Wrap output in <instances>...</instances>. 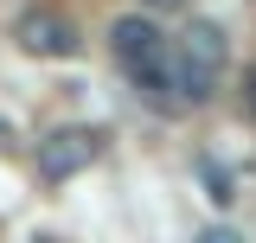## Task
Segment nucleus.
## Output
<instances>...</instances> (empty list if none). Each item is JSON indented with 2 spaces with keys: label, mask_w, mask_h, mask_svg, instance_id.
<instances>
[{
  "label": "nucleus",
  "mask_w": 256,
  "mask_h": 243,
  "mask_svg": "<svg viewBox=\"0 0 256 243\" xmlns=\"http://www.w3.org/2000/svg\"><path fill=\"white\" fill-rule=\"evenodd\" d=\"M224 58H230L224 26L192 20V26L173 38V96H180V102H205V96H212V84L224 77Z\"/></svg>",
  "instance_id": "2"
},
{
  "label": "nucleus",
  "mask_w": 256,
  "mask_h": 243,
  "mask_svg": "<svg viewBox=\"0 0 256 243\" xmlns=\"http://www.w3.org/2000/svg\"><path fill=\"white\" fill-rule=\"evenodd\" d=\"M13 38H20V52H32V58H77V52H84V32L70 26L64 13H45V6L20 13Z\"/></svg>",
  "instance_id": "4"
},
{
  "label": "nucleus",
  "mask_w": 256,
  "mask_h": 243,
  "mask_svg": "<svg viewBox=\"0 0 256 243\" xmlns=\"http://www.w3.org/2000/svg\"><path fill=\"white\" fill-rule=\"evenodd\" d=\"M109 52H116V64H122L141 90H154L166 109H180V96H173V38H166L154 20L122 13V20L109 26Z\"/></svg>",
  "instance_id": "1"
},
{
  "label": "nucleus",
  "mask_w": 256,
  "mask_h": 243,
  "mask_svg": "<svg viewBox=\"0 0 256 243\" xmlns=\"http://www.w3.org/2000/svg\"><path fill=\"white\" fill-rule=\"evenodd\" d=\"M148 6H154V13H173V6H186V0H148Z\"/></svg>",
  "instance_id": "6"
},
{
  "label": "nucleus",
  "mask_w": 256,
  "mask_h": 243,
  "mask_svg": "<svg viewBox=\"0 0 256 243\" xmlns=\"http://www.w3.org/2000/svg\"><path fill=\"white\" fill-rule=\"evenodd\" d=\"M102 148H109V134L102 128H84V122H70V128H58V134H45L38 141V180H77L84 166H96L102 160Z\"/></svg>",
  "instance_id": "3"
},
{
  "label": "nucleus",
  "mask_w": 256,
  "mask_h": 243,
  "mask_svg": "<svg viewBox=\"0 0 256 243\" xmlns=\"http://www.w3.org/2000/svg\"><path fill=\"white\" fill-rule=\"evenodd\" d=\"M198 243H244L237 230H224V224H212V230H198Z\"/></svg>",
  "instance_id": "5"
},
{
  "label": "nucleus",
  "mask_w": 256,
  "mask_h": 243,
  "mask_svg": "<svg viewBox=\"0 0 256 243\" xmlns=\"http://www.w3.org/2000/svg\"><path fill=\"white\" fill-rule=\"evenodd\" d=\"M32 243H64V237H32Z\"/></svg>",
  "instance_id": "7"
},
{
  "label": "nucleus",
  "mask_w": 256,
  "mask_h": 243,
  "mask_svg": "<svg viewBox=\"0 0 256 243\" xmlns=\"http://www.w3.org/2000/svg\"><path fill=\"white\" fill-rule=\"evenodd\" d=\"M250 102H256V90H250Z\"/></svg>",
  "instance_id": "8"
}]
</instances>
